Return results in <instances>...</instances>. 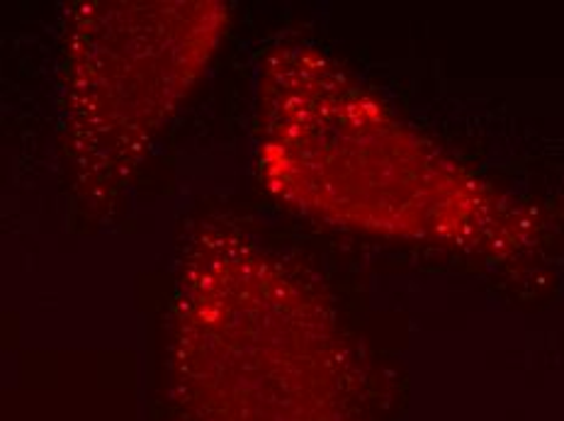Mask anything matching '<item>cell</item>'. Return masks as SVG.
I'll return each mask as SVG.
<instances>
[{
  "mask_svg": "<svg viewBox=\"0 0 564 421\" xmlns=\"http://www.w3.org/2000/svg\"><path fill=\"white\" fill-rule=\"evenodd\" d=\"M197 421H352L348 348L334 312L251 239L215 237L181 295Z\"/></svg>",
  "mask_w": 564,
  "mask_h": 421,
  "instance_id": "7a4b0ae2",
  "label": "cell"
},
{
  "mask_svg": "<svg viewBox=\"0 0 564 421\" xmlns=\"http://www.w3.org/2000/svg\"><path fill=\"white\" fill-rule=\"evenodd\" d=\"M178 3H161L154 28L115 30L122 50H112L100 28L90 46L74 50L68 110L76 127H93L98 147H112L120 159L134 154L139 139L156 132L215 52L227 10L219 3H187L185 15L159 50Z\"/></svg>",
  "mask_w": 564,
  "mask_h": 421,
  "instance_id": "3957f363",
  "label": "cell"
},
{
  "mask_svg": "<svg viewBox=\"0 0 564 421\" xmlns=\"http://www.w3.org/2000/svg\"><path fill=\"white\" fill-rule=\"evenodd\" d=\"M258 93V166L302 213L477 256H516L533 244L535 225L519 203L312 46L265 58Z\"/></svg>",
  "mask_w": 564,
  "mask_h": 421,
  "instance_id": "6da1fadb",
  "label": "cell"
}]
</instances>
